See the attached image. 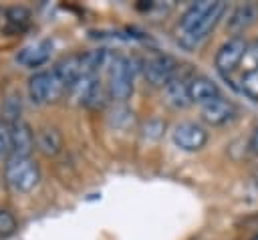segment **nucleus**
I'll return each instance as SVG.
<instances>
[{
    "mask_svg": "<svg viewBox=\"0 0 258 240\" xmlns=\"http://www.w3.org/2000/svg\"><path fill=\"white\" fill-rule=\"evenodd\" d=\"M236 115H238V107L224 97H218L202 107V119L212 127H222L234 121Z\"/></svg>",
    "mask_w": 258,
    "mask_h": 240,
    "instance_id": "1a4fd4ad",
    "label": "nucleus"
},
{
    "mask_svg": "<svg viewBox=\"0 0 258 240\" xmlns=\"http://www.w3.org/2000/svg\"><path fill=\"white\" fill-rule=\"evenodd\" d=\"M4 177H6L8 186L14 192L26 194V192H32L38 186L40 171H38V165L28 155H16V153H12L6 159Z\"/></svg>",
    "mask_w": 258,
    "mask_h": 240,
    "instance_id": "f03ea898",
    "label": "nucleus"
},
{
    "mask_svg": "<svg viewBox=\"0 0 258 240\" xmlns=\"http://www.w3.org/2000/svg\"><path fill=\"white\" fill-rule=\"evenodd\" d=\"M16 228H18V224H16L14 214L8 212V210H2V208H0V238H8V236H12V234L16 232Z\"/></svg>",
    "mask_w": 258,
    "mask_h": 240,
    "instance_id": "aec40b11",
    "label": "nucleus"
},
{
    "mask_svg": "<svg viewBox=\"0 0 258 240\" xmlns=\"http://www.w3.org/2000/svg\"><path fill=\"white\" fill-rule=\"evenodd\" d=\"M12 153V133L8 123H0V157H10Z\"/></svg>",
    "mask_w": 258,
    "mask_h": 240,
    "instance_id": "412c9836",
    "label": "nucleus"
},
{
    "mask_svg": "<svg viewBox=\"0 0 258 240\" xmlns=\"http://www.w3.org/2000/svg\"><path fill=\"white\" fill-rule=\"evenodd\" d=\"M67 87L60 83V79L54 75V71H40L30 77L28 81V93L34 103H50L56 101Z\"/></svg>",
    "mask_w": 258,
    "mask_h": 240,
    "instance_id": "20e7f679",
    "label": "nucleus"
},
{
    "mask_svg": "<svg viewBox=\"0 0 258 240\" xmlns=\"http://www.w3.org/2000/svg\"><path fill=\"white\" fill-rule=\"evenodd\" d=\"M218 97H222L220 87L212 79H208L204 75H194L189 79V99H191V103H198V105L204 107L206 103H210Z\"/></svg>",
    "mask_w": 258,
    "mask_h": 240,
    "instance_id": "9b49d317",
    "label": "nucleus"
},
{
    "mask_svg": "<svg viewBox=\"0 0 258 240\" xmlns=\"http://www.w3.org/2000/svg\"><path fill=\"white\" fill-rule=\"evenodd\" d=\"M111 58H113V56L107 52V48H93V50H87L85 54H81V75L97 77V73H99L103 67H109Z\"/></svg>",
    "mask_w": 258,
    "mask_h": 240,
    "instance_id": "dca6fc26",
    "label": "nucleus"
},
{
    "mask_svg": "<svg viewBox=\"0 0 258 240\" xmlns=\"http://www.w3.org/2000/svg\"><path fill=\"white\" fill-rule=\"evenodd\" d=\"M246 61H250V69L258 67V36L248 44V52H246Z\"/></svg>",
    "mask_w": 258,
    "mask_h": 240,
    "instance_id": "4be33fe9",
    "label": "nucleus"
},
{
    "mask_svg": "<svg viewBox=\"0 0 258 240\" xmlns=\"http://www.w3.org/2000/svg\"><path fill=\"white\" fill-rule=\"evenodd\" d=\"M143 77L151 87H165L177 77V61L169 54H155L143 65Z\"/></svg>",
    "mask_w": 258,
    "mask_h": 240,
    "instance_id": "423d86ee",
    "label": "nucleus"
},
{
    "mask_svg": "<svg viewBox=\"0 0 258 240\" xmlns=\"http://www.w3.org/2000/svg\"><path fill=\"white\" fill-rule=\"evenodd\" d=\"M173 143L181 151H200L208 143V131L194 121H181L171 131Z\"/></svg>",
    "mask_w": 258,
    "mask_h": 240,
    "instance_id": "0eeeda50",
    "label": "nucleus"
},
{
    "mask_svg": "<svg viewBox=\"0 0 258 240\" xmlns=\"http://www.w3.org/2000/svg\"><path fill=\"white\" fill-rule=\"evenodd\" d=\"M36 145L44 155H56L62 147V137L54 127H42L36 133Z\"/></svg>",
    "mask_w": 258,
    "mask_h": 240,
    "instance_id": "f3484780",
    "label": "nucleus"
},
{
    "mask_svg": "<svg viewBox=\"0 0 258 240\" xmlns=\"http://www.w3.org/2000/svg\"><path fill=\"white\" fill-rule=\"evenodd\" d=\"M248 145H250V151L254 153V155H258V127L252 131V135H250V141H248Z\"/></svg>",
    "mask_w": 258,
    "mask_h": 240,
    "instance_id": "5701e85b",
    "label": "nucleus"
},
{
    "mask_svg": "<svg viewBox=\"0 0 258 240\" xmlns=\"http://www.w3.org/2000/svg\"><path fill=\"white\" fill-rule=\"evenodd\" d=\"M54 75L60 79V83L71 89L83 75H81V54H73V56H67V58H60L56 65H54Z\"/></svg>",
    "mask_w": 258,
    "mask_h": 240,
    "instance_id": "2eb2a0df",
    "label": "nucleus"
},
{
    "mask_svg": "<svg viewBox=\"0 0 258 240\" xmlns=\"http://www.w3.org/2000/svg\"><path fill=\"white\" fill-rule=\"evenodd\" d=\"M258 22V2H244L238 4L230 14H228V30L238 36L246 28Z\"/></svg>",
    "mask_w": 258,
    "mask_h": 240,
    "instance_id": "9d476101",
    "label": "nucleus"
},
{
    "mask_svg": "<svg viewBox=\"0 0 258 240\" xmlns=\"http://www.w3.org/2000/svg\"><path fill=\"white\" fill-rule=\"evenodd\" d=\"M163 95H165L167 105H171L173 109H185L191 103V99H189V79L173 77L163 87Z\"/></svg>",
    "mask_w": 258,
    "mask_h": 240,
    "instance_id": "ddd939ff",
    "label": "nucleus"
},
{
    "mask_svg": "<svg viewBox=\"0 0 258 240\" xmlns=\"http://www.w3.org/2000/svg\"><path fill=\"white\" fill-rule=\"evenodd\" d=\"M240 91L252 99V101H258V67L254 69H248L242 79H240Z\"/></svg>",
    "mask_w": 258,
    "mask_h": 240,
    "instance_id": "a211bd4d",
    "label": "nucleus"
},
{
    "mask_svg": "<svg viewBox=\"0 0 258 240\" xmlns=\"http://www.w3.org/2000/svg\"><path fill=\"white\" fill-rule=\"evenodd\" d=\"M6 18H8V24L14 30H22L30 20V12L26 8H22V6H14V8L6 10Z\"/></svg>",
    "mask_w": 258,
    "mask_h": 240,
    "instance_id": "6ab92c4d",
    "label": "nucleus"
},
{
    "mask_svg": "<svg viewBox=\"0 0 258 240\" xmlns=\"http://www.w3.org/2000/svg\"><path fill=\"white\" fill-rule=\"evenodd\" d=\"M50 52H52V42H50V40H38V42H34V44L24 46V48L18 52L16 61H18L22 67L36 69V67L44 65V63L48 61Z\"/></svg>",
    "mask_w": 258,
    "mask_h": 240,
    "instance_id": "f8f14e48",
    "label": "nucleus"
},
{
    "mask_svg": "<svg viewBox=\"0 0 258 240\" xmlns=\"http://www.w3.org/2000/svg\"><path fill=\"white\" fill-rule=\"evenodd\" d=\"M73 97L77 99V103L85 105V107H91V109H97L103 105V99H105V89H103V83L97 79V77H89V75H83L73 87Z\"/></svg>",
    "mask_w": 258,
    "mask_h": 240,
    "instance_id": "6e6552de",
    "label": "nucleus"
},
{
    "mask_svg": "<svg viewBox=\"0 0 258 240\" xmlns=\"http://www.w3.org/2000/svg\"><path fill=\"white\" fill-rule=\"evenodd\" d=\"M10 133H12V153L16 155H28L34 149V133L24 121H12L10 123Z\"/></svg>",
    "mask_w": 258,
    "mask_h": 240,
    "instance_id": "4468645a",
    "label": "nucleus"
},
{
    "mask_svg": "<svg viewBox=\"0 0 258 240\" xmlns=\"http://www.w3.org/2000/svg\"><path fill=\"white\" fill-rule=\"evenodd\" d=\"M226 2L222 0H200L194 2L179 18V44L187 50L200 46L208 34L218 26L222 16L226 14Z\"/></svg>",
    "mask_w": 258,
    "mask_h": 240,
    "instance_id": "f257e3e1",
    "label": "nucleus"
},
{
    "mask_svg": "<svg viewBox=\"0 0 258 240\" xmlns=\"http://www.w3.org/2000/svg\"><path fill=\"white\" fill-rule=\"evenodd\" d=\"M252 240H258V236H254V238H252Z\"/></svg>",
    "mask_w": 258,
    "mask_h": 240,
    "instance_id": "b1692460",
    "label": "nucleus"
},
{
    "mask_svg": "<svg viewBox=\"0 0 258 240\" xmlns=\"http://www.w3.org/2000/svg\"><path fill=\"white\" fill-rule=\"evenodd\" d=\"M248 40L238 34V36H230L216 52V58H214V65L216 69L226 77L228 73H232L244 58H246V52H248Z\"/></svg>",
    "mask_w": 258,
    "mask_h": 240,
    "instance_id": "39448f33",
    "label": "nucleus"
},
{
    "mask_svg": "<svg viewBox=\"0 0 258 240\" xmlns=\"http://www.w3.org/2000/svg\"><path fill=\"white\" fill-rule=\"evenodd\" d=\"M109 73V83L107 91L111 99L123 103L133 95V81H135V67L127 56L115 54L107 67Z\"/></svg>",
    "mask_w": 258,
    "mask_h": 240,
    "instance_id": "7ed1b4c3",
    "label": "nucleus"
}]
</instances>
